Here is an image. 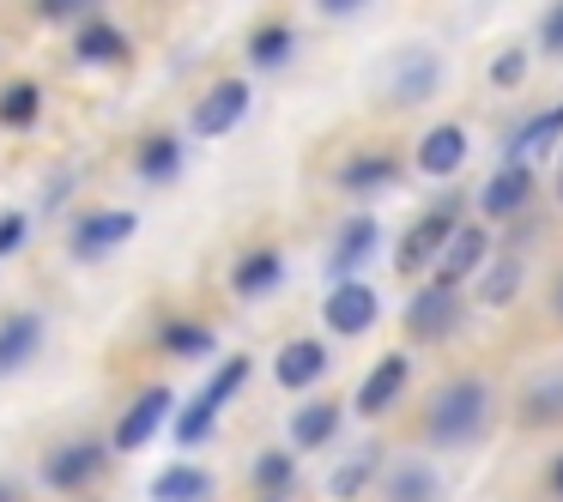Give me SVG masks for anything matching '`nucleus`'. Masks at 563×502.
<instances>
[{
	"label": "nucleus",
	"instance_id": "72a5a7b5",
	"mask_svg": "<svg viewBox=\"0 0 563 502\" xmlns=\"http://www.w3.org/2000/svg\"><path fill=\"white\" fill-rule=\"evenodd\" d=\"M98 0H37V13L43 19H74V13H91Z\"/></svg>",
	"mask_w": 563,
	"mask_h": 502
},
{
	"label": "nucleus",
	"instance_id": "c9c22d12",
	"mask_svg": "<svg viewBox=\"0 0 563 502\" xmlns=\"http://www.w3.org/2000/svg\"><path fill=\"white\" fill-rule=\"evenodd\" d=\"M551 490H558V497H563V460L551 466Z\"/></svg>",
	"mask_w": 563,
	"mask_h": 502
},
{
	"label": "nucleus",
	"instance_id": "b1692460",
	"mask_svg": "<svg viewBox=\"0 0 563 502\" xmlns=\"http://www.w3.org/2000/svg\"><path fill=\"white\" fill-rule=\"evenodd\" d=\"M382 182H394V158H388V152L352 158V164L340 170V188H357V194H364V188H382Z\"/></svg>",
	"mask_w": 563,
	"mask_h": 502
},
{
	"label": "nucleus",
	"instance_id": "c756f323",
	"mask_svg": "<svg viewBox=\"0 0 563 502\" xmlns=\"http://www.w3.org/2000/svg\"><path fill=\"white\" fill-rule=\"evenodd\" d=\"M369 466H376V454L364 448V454H357V460H345L340 472H333V484H328V490H333V497H357V490L369 484Z\"/></svg>",
	"mask_w": 563,
	"mask_h": 502
},
{
	"label": "nucleus",
	"instance_id": "f3484780",
	"mask_svg": "<svg viewBox=\"0 0 563 502\" xmlns=\"http://www.w3.org/2000/svg\"><path fill=\"white\" fill-rule=\"evenodd\" d=\"M37 339H43V321H37V315L0 321V376H13V369L25 364L31 352H37Z\"/></svg>",
	"mask_w": 563,
	"mask_h": 502
},
{
	"label": "nucleus",
	"instance_id": "9d476101",
	"mask_svg": "<svg viewBox=\"0 0 563 502\" xmlns=\"http://www.w3.org/2000/svg\"><path fill=\"white\" fill-rule=\"evenodd\" d=\"M406 376H412V364H406L400 352H388L376 369L364 376V388H357V417H382L394 400H400V388H406Z\"/></svg>",
	"mask_w": 563,
	"mask_h": 502
},
{
	"label": "nucleus",
	"instance_id": "6ab92c4d",
	"mask_svg": "<svg viewBox=\"0 0 563 502\" xmlns=\"http://www.w3.org/2000/svg\"><path fill=\"white\" fill-rule=\"evenodd\" d=\"M212 497V478L200 466H170V472L152 478V502H207Z\"/></svg>",
	"mask_w": 563,
	"mask_h": 502
},
{
	"label": "nucleus",
	"instance_id": "58836bf2",
	"mask_svg": "<svg viewBox=\"0 0 563 502\" xmlns=\"http://www.w3.org/2000/svg\"><path fill=\"white\" fill-rule=\"evenodd\" d=\"M558 315H563V279H558Z\"/></svg>",
	"mask_w": 563,
	"mask_h": 502
},
{
	"label": "nucleus",
	"instance_id": "aec40b11",
	"mask_svg": "<svg viewBox=\"0 0 563 502\" xmlns=\"http://www.w3.org/2000/svg\"><path fill=\"white\" fill-rule=\"evenodd\" d=\"M369 248H376V219H352V224L340 231V243H333V255H328L333 279L345 285V272H352L357 260H369Z\"/></svg>",
	"mask_w": 563,
	"mask_h": 502
},
{
	"label": "nucleus",
	"instance_id": "5701e85b",
	"mask_svg": "<svg viewBox=\"0 0 563 502\" xmlns=\"http://www.w3.org/2000/svg\"><path fill=\"white\" fill-rule=\"evenodd\" d=\"M176 164H183V146H176L170 134H152L146 146H140V176H146V182H170Z\"/></svg>",
	"mask_w": 563,
	"mask_h": 502
},
{
	"label": "nucleus",
	"instance_id": "c85d7f7f",
	"mask_svg": "<svg viewBox=\"0 0 563 502\" xmlns=\"http://www.w3.org/2000/svg\"><path fill=\"white\" fill-rule=\"evenodd\" d=\"M515 291H521V267H515V260H497V267L485 272V303L497 309V303H509Z\"/></svg>",
	"mask_w": 563,
	"mask_h": 502
},
{
	"label": "nucleus",
	"instance_id": "2eb2a0df",
	"mask_svg": "<svg viewBox=\"0 0 563 502\" xmlns=\"http://www.w3.org/2000/svg\"><path fill=\"white\" fill-rule=\"evenodd\" d=\"M527 200H533V170H521V164H503V170L478 188V207H485L490 219H509V212H521Z\"/></svg>",
	"mask_w": 563,
	"mask_h": 502
},
{
	"label": "nucleus",
	"instance_id": "f257e3e1",
	"mask_svg": "<svg viewBox=\"0 0 563 502\" xmlns=\"http://www.w3.org/2000/svg\"><path fill=\"white\" fill-rule=\"evenodd\" d=\"M430 442H466L478 436V424H485V388L478 381H449V388L430 400Z\"/></svg>",
	"mask_w": 563,
	"mask_h": 502
},
{
	"label": "nucleus",
	"instance_id": "bb28decb",
	"mask_svg": "<svg viewBox=\"0 0 563 502\" xmlns=\"http://www.w3.org/2000/svg\"><path fill=\"white\" fill-rule=\"evenodd\" d=\"M285 55H291V31H285V25H267V31L249 37V62H255V67H279Z\"/></svg>",
	"mask_w": 563,
	"mask_h": 502
},
{
	"label": "nucleus",
	"instance_id": "a878e982",
	"mask_svg": "<svg viewBox=\"0 0 563 502\" xmlns=\"http://www.w3.org/2000/svg\"><path fill=\"white\" fill-rule=\"evenodd\" d=\"M31 115H37V86H31V79H13V86L0 91V122H7V127H25Z\"/></svg>",
	"mask_w": 563,
	"mask_h": 502
},
{
	"label": "nucleus",
	"instance_id": "cd10ccee",
	"mask_svg": "<svg viewBox=\"0 0 563 502\" xmlns=\"http://www.w3.org/2000/svg\"><path fill=\"white\" fill-rule=\"evenodd\" d=\"M164 345H170L176 357H200V352H212V333L195 327V321H170V327H164Z\"/></svg>",
	"mask_w": 563,
	"mask_h": 502
},
{
	"label": "nucleus",
	"instance_id": "9b49d317",
	"mask_svg": "<svg viewBox=\"0 0 563 502\" xmlns=\"http://www.w3.org/2000/svg\"><path fill=\"white\" fill-rule=\"evenodd\" d=\"M461 164H466V127L442 122V127H430V134L418 140V170H424V176L449 182V176L461 170Z\"/></svg>",
	"mask_w": 563,
	"mask_h": 502
},
{
	"label": "nucleus",
	"instance_id": "4468645a",
	"mask_svg": "<svg viewBox=\"0 0 563 502\" xmlns=\"http://www.w3.org/2000/svg\"><path fill=\"white\" fill-rule=\"evenodd\" d=\"M454 321H461V303H454V291H442V285H430V291L412 297V309H406L412 339H442V333H454Z\"/></svg>",
	"mask_w": 563,
	"mask_h": 502
},
{
	"label": "nucleus",
	"instance_id": "393cba45",
	"mask_svg": "<svg viewBox=\"0 0 563 502\" xmlns=\"http://www.w3.org/2000/svg\"><path fill=\"white\" fill-rule=\"evenodd\" d=\"M388 502H437V478H430V466H400V472L388 478Z\"/></svg>",
	"mask_w": 563,
	"mask_h": 502
},
{
	"label": "nucleus",
	"instance_id": "0eeeda50",
	"mask_svg": "<svg viewBox=\"0 0 563 502\" xmlns=\"http://www.w3.org/2000/svg\"><path fill=\"white\" fill-rule=\"evenodd\" d=\"M437 86H442V55H430V49H406L400 62L388 67V91H394L400 103L437 98Z\"/></svg>",
	"mask_w": 563,
	"mask_h": 502
},
{
	"label": "nucleus",
	"instance_id": "7c9ffc66",
	"mask_svg": "<svg viewBox=\"0 0 563 502\" xmlns=\"http://www.w3.org/2000/svg\"><path fill=\"white\" fill-rule=\"evenodd\" d=\"M255 484L261 490H285V484H291V454H261V460H255Z\"/></svg>",
	"mask_w": 563,
	"mask_h": 502
},
{
	"label": "nucleus",
	"instance_id": "dca6fc26",
	"mask_svg": "<svg viewBox=\"0 0 563 502\" xmlns=\"http://www.w3.org/2000/svg\"><path fill=\"white\" fill-rule=\"evenodd\" d=\"M558 134H563V103L558 110H545V115H533V122H521V134L509 140V164H533V158H545L551 146H558Z\"/></svg>",
	"mask_w": 563,
	"mask_h": 502
},
{
	"label": "nucleus",
	"instance_id": "a211bd4d",
	"mask_svg": "<svg viewBox=\"0 0 563 502\" xmlns=\"http://www.w3.org/2000/svg\"><path fill=\"white\" fill-rule=\"evenodd\" d=\"M279 272H285V260L273 255V248H255V255L236 260L231 285H236V297H267L273 285H279Z\"/></svg>",
	"mask_w": 563,
	"mask_h": 502
},
{
	"label": "nucleus",
	"instance_id": "f8f14e48",
	"mask_svg": "<svg viewBox=\"0 0 563 502\" xmlns=\"http://www.w3.org/2000/svg\"><path fill=\"white\" fill-rule=\"evenodd\" d=\"M328 376V352H321V339H285L279 357H273V381L279 388H309V381Z\"/></svg>",
	"mask_w": 563,
	"mask_h": 502
},
{
	"label": "nucleus",
	"instance_id": "6e6552de",
	"mask_svg": "<svg viewBox=\"0 0 563 502\" xmlns=\"http://www.w3.org/2000/svg\"><path fill=\"white\" fill-rule=\"evenodd\" d=\"M134 231H140L134 212H91V219H79V231H74V255L98 260V255H110V248H122Z\"/></svg>",
	"mask_w": 563,
	"mask_h": 502
},
{
	"label": "nucleus",
	"instance_id": "2f4dec72",
	"mask_svg": "<svg viewBox=\"0 0 563 502\" xmlns=\"http://www.w3.org/2000/svg\"><path fill=\"white\" fill-rule=\"evenodd\" d=\"M521 74H527V55L521 49H509V55L490 62V86H521Z\"/></svg>",
	"mask_w": 563,
	"mask_h": 502
},
{
	"label": "nucleus",
	"instance_id": "f03ea898",
	"mask_svg": "<svg viewBox=\"0 0 563 502\" xmlns=\"http://www.w3.org/2000/svg\"><path fill=\"white\" fill-rule=\"evenodd\" d=\"M461 231V212H454V200H442V207H430L424 219L406 231V243L394 248V267L400 272H424L442 260V248H449V236Z\"/></svg>",
	"mask_w": 563,
	"mask_h": 502
},
{
	"label": "nucleus",
	"instance_id": "4be33fe9",
	"mask_svg": "<svg viewBox=\"0 0 563 502\" xmlns=\"http://www.w3.org/2000/svg\"><path fill=\"white\" fill-rule=\"evenodd\" d=\"M333 430H340V405H333V400H316V405H303V412L291 417V442H297V448H321Z\"/></svg>",
	"mask_w": 563,
	"mask_h": 502
},
{
	"label": "nucleus",
	"instance_id": "473e14b6",
	"mask_svg": "<svg viewBox=\"0 0 563 502\" xmlns=\"http://www.w3.org/2000/svg\"><path fill=\"white\" fill-rule=\"evenodd\" d=\"M19 243H25V212H7L0 219V255H13Z\"/></svg>",
	"mask_w": 563,
	"mask_h": 502
},
{
	"label": "nucleus",
	"instance_id": "39448f33",
	"mask_svg": "<svg viewBox=\"0 0 563 502\" xmlns=\"http://www.w3.org/2000/svg\"><path fill=\"white\" fill-rule=\"evenodd\" d=\"M243 115H249V86H243V79H219V86L195 103V134L200 140H219V134H231Z\"/></svg>",
	"mask_w": 563,
	"mask_h": 502
},
{
	"label": "nucleus",
	"instance_id": "e433bc0d",
	"mask_svg": "<svg viewBox=\"0 0 563 502\" xmlns=\"http://www.w3.org/2000/svg\"><path fill=\"white\" fill-rule=\"evenodd\" d=\"M321 7H328V13H345V7H357V0H321Z\"/></svg>",
	"mask_w": 563,
	"mask_h": 502
},
{
	"label": "nucleus",
	"instance_id": "423d86ee",
	"mask_svg": "<svg viewBox=\"0 0 563 502\" xmlns=\"http://www.w3.org/2000/svg\"><path fill=\"white\" fill-rule=\"evenodd\" d=\"M170 405H176L170 388H146V393H140V400L122 412V424H115V448H128V454L146 448V442L158 436L164 424H170Z\"/></svg>",
	"mask_w": 563,
	"mask_h": 502
},
{
	"label": "nucleus",
	"instance_id": "7ed1b4c3",
	"mask_svg": "<svg viewBox=\"0 0 563 502\" xmlns=\"http://www.w3.org/2000/svg\"><path fill=\"white\" fill-rule=\"evenodd\" d=\"M243 376H249V357H231V364H224L219 376L207 381V393L183 405V417H176V442H207V436H212V417H219V405L231 400L236 388H243Z\"/></svg>",
	"mask_w": 563,
	"mask_h": 502
},
{
	"label": "nucleus",
	"instance_id": "f704fd0d",
	"mask_svg": "<svg viewBox=\"0 0 563 502\" xmlns=\"http://www.w3.org/2000/svg\"><path fill=\"white\" fill-rule=\"evenodd\" d=\"M545 49H563V0L545 13Z\"/></svg>",
	"mask_w": 563,
	"mask_h": 502
},
{
	"label": "nucleus",
	"instance_id": "ddd939ff",
	"mask_svg": "<svg viewBox=\"0 0 563 502\" xmlns=\"http://www.w3.org/2000/svg\"><path fill=\"white\" fill-rule=\"evenodd\" d=\"M98 472H103V442H67V448L49 454V466H43V478H49L55 490H79Z\"/></svg>",
	"mask_w": 563,
	"mask_h": 502
},
{
	"label": "nucleus",
	"instance_id": "1a4fd4ad",
	"mask_svg": "<svg viewBox=\"0 0 563 502\" xmlns=\"http://www.w3.org/2000/svg\"><path fill=\"white\" fill-rule=\"evenodd\" d=\"M490 255V236L478 231V224H461V231L449 236V248H442V260H437V285L442 291H454L461 279H473V267Z\"/></svg>",
	"mask_w": 563,
	"mask_h": 502
},
{
	"label": "nucleus",
	"instance_id": "20e7f679",
	"mask_svg": "<svg viewBox=\"0 0 563 502\" xmlns=\"http://www.w3.org/2000/svg\"><path fill=\"white\" fill-rule=\"evenodd\" d=\"M376 315H382V303H376V291H369L364 279L333 285V291H328V303H321V321H328L333 333H345V339L369 333V327H376Z\"/></svg>",
	"mask_w": 563,
	"mask_h": 502
},
{
	"label": "nucleus",
	"instance_id": "4c0bfd02",
	"mask_svg": "<svg viewBox=\"0 0 563 502\" xmlns=\"http://www.w3.org/2000/svg\"><path fill=\"white\" fill-rule=\"evenodd\" d=\"M558 200H563V164H558Z\"/></svg>",
	"mask_w": 563,
	"mask_h": 502
},
{
	"label": "nucleus",
	"instance_id": "412c9836",
	"mask_svg": "<svg viewBox=\"0 0 563 502\" xmlns=\"http://www.w3.org/2000/svg\"><path fill=\"white\" fill-rule=\"evenodd\" d=\"M74 55H79V62H122V55H128V37H122L115 25H103V19H91V25H79Z\"/></svg>",
	"mask_w": 563,
	"mask_h": 502
}]
</instances>
